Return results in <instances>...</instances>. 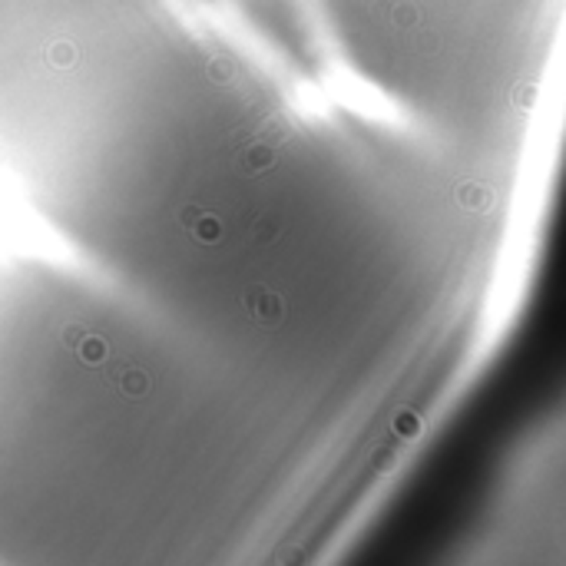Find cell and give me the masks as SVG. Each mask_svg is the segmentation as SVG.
Wrapping results in <instances>:
<instances>
[{
	"label": "cell",
	"mask_w": 566,
	"mask_h": 566,
	"mask_svg": "<svg viewBox=\"0 0 566 566\" xmlns=\"http://www.w3.org/2000/svg\"><path fill=\"white\" fill-rule=\"evenodd\" d=\"M245 305L252 308V315L259 318V321H269V325L282 318L279 295H272V292H265V288H255V292H252V298H245Z\"/></svg>",
	"instance_id": "cell-1"
},
{
	"label": "cell",
	"mask_w": 566,
	"mask_h": 566,
	"mask_svg": "<svg viewBox=\"0 0 566 566\" xmlns=\"http://www.w3.org/2000/svg\"><path fill=\"white\" fill-rule=\"evenodd\" d=\"M457 202L467 205V209H487L490 192L484 189V186H477V183H464L461 189H457Z\"/></svg>",
	"instance_id": "cell-2"
},
{
	"label": "cell",
	"mask_w": 566,
	"mask_h": 566,
	"mask_svg": "<svg viewBox=\"0 0 566 566\" xmlns=\"http://www.w3.org/2000/svg\"><path fill=\"white\" fill-rule=\"evenodd\" d=\"M116 381H119V391H123L126 397H139V394L146 391V375L136 371V368H123V371L116 375Z\"/></svg>",
	"instance_id": "cell-3"
},
{
	"label": "cell",
	"mask_w": 566,
	"mask_h": 566,
	"mask_svg": "<svg viewBox=\"0 0 566 566\" xmlns=\"http://www.w3.org/2000/svg\"><path fill=\"white\" fill-rule=\"evenodd\" d=\"M275 163V156H272V149H265V146H252V149H245V169H265V166Z\"/></svg>",
	"instance_id": "cell-4"
},
{
	"label": "cell",
	"mask_w": 566,
	"mask_h": 566,
	"mask_svg": "<svg viewBox=\"0 0 566 566\" xmlns=\"http://www.w3.org/2000/svg\"><path fill=\"white\" fill-rule=\"evenodd\" d=\"M196 235H199L202 242H215V239H219V222L212 219V215L196 212Z\"/></svg>",
	"instance_id": "cell-5"
},
{
	"label": "cell",
	"mask_w": 566,
	"mask_h": 566,
	"mask_svg": "<svg viewBox=\"0 0 566 566\" xmlns=\"http://www.w3.org/2000/svg\"><path fill=\"white\" fill-rule=\"evenodd\" d=\"M80 355H83V361H103L106 358V345L100 341V338H83V345H80Z\"/></svg>",
	"instance_id": "cell-6"
},
{
	"label": "cell",
	"mask_w": 566,
	"mask_h": 566,
	"mask_svg": "<svg viewBox=\"0 0 566 566\" xmlns=\"http://www.w3.org/2000/svg\"><path fill=\"white\" fill-rule=\"evenodd\" d=\"M397 431H401V434H407V437H414V434L421 431V421H417L414 414L401 411V414H397Z\"/></svg>",
	"instance_id": "cell-7"
},
{
	"label": "cell",
	"mask_w": 566,
	"mask_h": 566,
	"mask_svg": "<svg viewBox=\"0 0 566 566\" xmlns=\"http://www.w3.org/2000/svg\"><path fill=\"white\" fill-rule=\"evenodd\" d=\"M53 63H57V67H70V63H73V47H70V43H57V47H53Z\"/></svg>",
	"instance_id": "cell-8"
}]
</instances>
